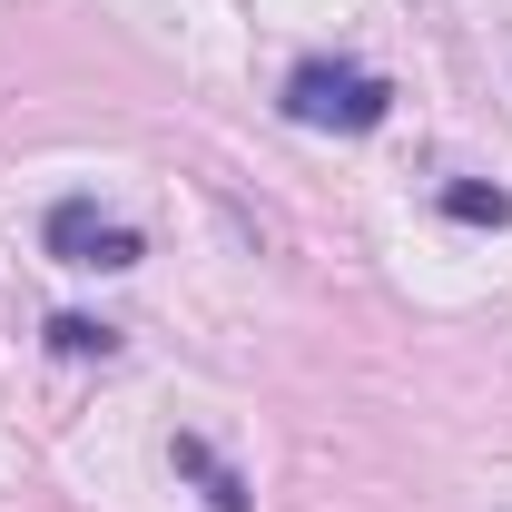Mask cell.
I'll return each mask as SVG.
<instances>
[{"label": "cell", "mask_w": 512, "mask_h": 512, "mask_svg": "<svg viewBox=\"0 0 512 512\" xmlns=\"http://www.w3.org/2000/svg\"><path fill=\"white\" fill-rule=\"evenodd\" d=\"M384 109H394V89H384L375 69H355V60H296L286 69V119L296 128L365 138V128H384Z\"/></svg>", "instance_id": "1"}, {"label": "cell", "mask_w": 512, "mask_h": 512, "mask_svg": "<svg viewBox=\"0 0 512 512\" xmlns=\"http://www.w3.org/2000/svg\"><path fill=\"white\" fill-rule=\"evenodd\" d=\"M40 237H50V256H60V266H89V276H119V266H138V227H128V217H109L99 197H60Z\"/></svg>", "instance_id": "2"}, {"label": "cell", "mask_w": 512, "mask_h": 512, "mask_svg": "<svg viewBox=\"0 0 512 512\" xmlns=\"http://www.w3.org/2000/svg\"><path fill=\"white\" fill-rule=\"evenodd\" d=\"M168 463H178L197 493H207V512H247V473H237V463H217L197 434H178V444H168Z\"/></svg>", "instance_id": "3"}, {"label": "cell", "mask_w": 512, "mask_h": 512, "mask_svg": "<svg viewBox=\"0 0 512 512\" xmlns=\"http://www.w3.org/2000/svg\"><path fill=\"white\" fill-rule=\"evenodd\" d=\"M444 217H453V227H512V197L483 188V178H453V188H444Z\"/></svg>", "instance_id": "4"}, {"label": "cell", "mask_w": 512, "mask_h": 512, "mask_svg": "<svg viewBox=\"0 0 512 512\" xmlns=\"http://www.w3.org/2000/svg\"><path fill=\"white\" fill-rule=\"evenodd\" d=\"M50 345H60V355H119V325H99V316H50Z\"/></svg>", "instance_id": "5"}]
</instances>
